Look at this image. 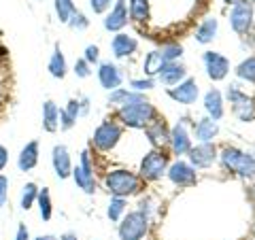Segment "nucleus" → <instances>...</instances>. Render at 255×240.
<instances>
[{"instance_id": "6", "label": "nucleus", "mask_w": 255, "mask_h": 240, "mask_svg": "<svg viewBox=\"0 0 255 240\" xmlns=\"http://www.w3.org/2000/svg\"><path fill=\"white\" fill-rule=\"evenodd\" d=\"M149 234V217L140 211L126 213V217L117 226L119 240H145Z\"/></svg>"}, {"instance_id": "13", "label": "nucleus", "mask_w": 255, "mask_h": 240, "mask_svg": "<svg viewBox=\"0 0 255 240\" xmlns=\"http://www.w3.org/2000/svg\"><path fill=\"white\" fill-rule=\"evenodd\" d=\"M189 164L200 170V168H211L215 162L219 159V151H217V145L215 142H198L196 147L189 149Z\"/></svg>"}, {"instance_id": "37", "label": "nucleus", "mask_w": 255, "mask_h": 240, "mask_svg": "<svg viewBox=\"0 0 255 240\" xmlns=\"http://www.w3.org/2000/svg\"><path fill=\"white\" fill-rule=\"evenodd\" d=\"M153 87H155V79H149V77H145V79H132V81H130V90L138 92V94L149 92V90H153Z\"/></svg>"}, {"instance_id": "28", "label": "nucleus", "mask_w": 255, "mask_h": 240, "mask_svg": "<svg viewBox=\"0 0 255 240\" xmlns=\"http://www.w3.org/2000/svg\"><path fill=\"white\" fill-rule=\"evenodd\" d=\"M128 11H130V19L142 23L149 19V0H128Z\"/></svg>"}, {"instance_id": "29", "label": "nucleus", "mask_w": 255, "mask_h": 240, "mask_svg": "<svg viewBox=\"0 0 255 240\" xmlns=\"http://www.w3.org/2000/svg\"><path fill=\"white\" fill-rule=\"evenodd\" d=\"M36 206H38V215L43 221H49L53 217V204H51V194L47 187L38 189V198H36Z\"/></svg>"}, {"instance_id": "10", "label": "nucleus", "mask_w": 255, "mask_h": 240, "mask_svg": "<svg viewBox=\"0 0 255 240\" xmlns=\"http://www.w3.org/2000/svg\"><path fill=\"white\" fill-rule=\"evenodd\" d=\"M166 94H168V98L174 100L177 105L191 107V105H196L198 96H200V87H198V81H196V79L187 77L185 81H181L179 85L168 87V90H166Z\"/></svg>"}, {"instance_id": "4", "label": "nucleus", "mask_w": 255, "mask_h": 240, "mask_svg": "<svg viewBox=\"0 0 255 240\" xmlns=\"http://www.w3.org/2000/svg\"><path fill=\"white\" fill-rule=\"evenodd\" d=\"M170 166V155L166 149H151L149 153L140 159L138 177L142 181H157L162 179Z\"/></svg>"}, {"instance_id": "5", "label": "nucleus", "mask_w": 255, "mask_h": 240, "mask_svg": "<svg viewBox=\"0 0 255 240\" xmlns=\"http://www.w3.org/2000/svg\"><path fill=\"white\" fill-rule=\"evenodd\" d=\"M226 98H228L230 105H232V113L238 121H243V123L255 121V100L251 96H247V92H243L238 83L228 85Z\"/></svg>"}, {"instance_id": "30", "label": "nucleus", "mask_w": 255, "mask_h": 240, "mask_svg": "<svg viewBox=\"0 0 255 240\" xmlns=\"http://www.w3.org/2000/svg\"><path fill=\"white\" fill-rule=\"evenodd\" d=\"M126 198H115V196H111V200H109V206H107V217L113 221V223H119L124 217H126V213H128V209H126Z\"/></svg>"}, {"instance_id": "40", "label": "nucleus", "mask_w": 255, "mask_h": 240, "mask_svg": "<svg viewBox=\"0 0 255 240\" xmlns=\"http://www.w3.org/2000/svg\"><path fill=\"white\" fill-rule=\"evenodd\" d=\"M75 75L79 77V79H87L92 75V66L87 64L83 58H79L77 62H75Z\"/></svg>"}, {"instance_id": "18", "label": "nucleus", "mask_w": 255, "mask_h": 240, "mask_svg": "<svg viewBox=\"0 0 255 240\" xmlns=\"http://www.w3.org/2000/svg\"><path fill=\"white\" fill-rule=\"evenodd\" d=\"M111 51H113V58L115 60H124V58H130L138 51V41L126 32H117L111 41Z\"/></svg>"}, {"instance_id": "20", "label": "nucleus", "mask_w": 255, "mask_h": 240, "mask_svg": "<svg viewBox=\"0 0 255 240\" xmlns=\"http://www.w3.org/2000/svg\"><path fill=\"white\" fill-rule=\"evenodd\" d=\"M185 79H187V68L183 66L181 62L164 64V68L159 70V75H157V81L162 85H166V90H168V87L179 85L181 81H185Z\"/></svg>"}, {"instance_id": "52", "label": "nucleus", "mask_w": 255, "mask_h": 240, "mask_svg": "<svg viewBox=\"0 0 255 240\" xmlns=\"http://www.w3.org/2000/svg\"><path fill=\"white\" fill-rule=\"evenodd\" d=\"M249 2H251V4H255V0H249Z\"/></svg>"}, {"instance_id": "1", "label": "nucleus", "mask_w": 255, "mask_h": 240, "mask_svg": "<svg viewBox=\"0 0 255 240\" xmlns=\"http://www.w3.org/2000/svg\"><path fill=\"white\" fill-rule=\"evenodd\" d=\"M157 109L151 105V102L138 92H132L128 100L122 107L117 109V117L126 127H132V130H145V127L157 117Z\"/></svg>"}, {"instance_id": "32", "label": "nucleus", "mask_w": 255, "mask_h": 240, "mask_svg": "<svg viewBox=\"0 0 255 240\" xmlns=\"http://www.w3.org/2000/svg\"><path fill=\"white\" fill-rule=\"evenodd\" d=\"M236 77L241 81H247V83H253L255 85V55H249L245 58L241 64L236 66Z\"/></svg>"}, {"instance_id": "2", "label": "nucleus", "mask_w": 255, "mask_h": 240, "mask_svg": "<svg viewBox=\"0 0 255 240\" xmlns=\"http://www.w3.org/2000/svg\"><path fill=\"white\" fill-rule=\"evenodd\" d=\"M105 187L115 198H130V196H136L142 189V179L136 172L128 170V168H115V170L107 172Z\"/></svg>"}, {"instance_id": "8", "label": "nucleus", "mask_w": 255, "mask_h": 240, "mask_svg": "<svg viewBox=\"0 0 255 240\" xmlns=\"http://www.w3.org/2000/svg\"><path fill=\"white\" fill-rule=\"evenodd\" d=\"M73 181L75 185L83 191V194L92 196L98 189V183H96V174H94V164H92V155L90 151H83L81 157H79V164L73 168Z\"/></svg>"}, {"instance_id": "43", "label": "nucleus", "mask_w": 255, "mask_h": 240, "mask_svg": "<svg viewBox=\"0 0 255 240\" xmlns=\"http://www.w3.org/2000/svg\"><path fill=\"white\" fill-rule=\"evenodd\" d=\"M75 123H77L75 119L70 117V115H68L64 109H60V130L68 132V130H73V127H75Z\"/></svg>"}, {"instance_id": "3", "label": "nucleus", "mask_w": 255, "mask_h": 240, "mask_svg": "<svg viewBox=\"0 0 255 240\" xmlns=\"http://www.w3.org/2000/svg\"><path fill=\"white\" fill-rule=\"evenodd\" d=\"M219 162L226 170L238 174L243 179H253L255 177V153L243 151L238 147H223L219 151Z\"/></svg>"}, {"instance_id": "9", "label": "nucleus", "mask_w": 255, "mask_h": 240, "mask_svg": "<svg viewBox=\"0 0 255 240\" xmlns=\"http://www.w3.org/2000/svg\"><path fill=\"white\" fill-rule=\"evenodd\" d=\"M230 26L236 34H249L253 28V4L249 0H241L238 4L232 6L230 11Z\"/></svg>"}, {"instance_id": "27", "label": "nucleus", "mask_w": 255, "mask_h": 240, "mask_svg": "<svg viewBox=\"0 0 255 240\" xmlns=\"http://www.w3.org/2000/svg\"><path fill=\"white\" fill-rule=\"evenodd\" d=\"M164 64L166 62L162 58V53H159V49H153L145 55V60H142V73H145V77L153 79L159 75V70L164 68Z\"/></svg>"}, {"instance_id": "46", "label": "nucleus", "mask_w": 255, "mask_h": 240, "mask_svg": "<svg viewBox=\"0 0 255 240\" xmlns=\"http://www.w3.org/2000/svg\"><path fill=\"white\" fill-rule=\"evenodd\" d=\"M58 240H79V236L75 234V232H66V234H62Z\"/></svg>"}, {"instance_id": "11", "label": "nucleus", "mask_w": 255, "mask_h": 240, "mask_svg": "<svg viewBox=\"0 0 255 240\" xmlns=\"http://www.w3.org/2000/svg\"><path fill=\"white\" fill-rule=\"evenodd\" d=\"M204 70L211 81H223L230 75V60L219 51H204L202 53Z\"/></svg>"}, {"instance_id": "19", "label": "nucleus", "mask_w": 255, "mask_h": 240, "mask_svg": "<svg viewBox=\"0 0 255 240\" xmlns=\"http://www.w3.org/2000/svg\"><path fill=\"white\" fill-rule=\"evenodd\" d=\"M51 164L58 179H68L73 177V162H70V153L66 145H55L51 151Z\"/></svg>"}, {"instance_id": "21", "label": "nucleus", "mask_w": 255, "mask_h": 240, "mask_svg": "<svg viewBox=\"0 0 255 240\" xmlns=\"http://www.w3.org/2000/svg\"><path fill=\"white\" fill-rule=\"evenodd\" d=\"M226 102H223V94L219 90H209L204 94V111H206V117L215 119V121H219V119L226 115Z\"/></svg>"}, {"instance_id": "23", "label": "nucleus", "mask_w": 255, "mask_h": 240, "mask_svg": "<svg viewBox=\"0 0 255 240\" xmlns=\"http://www.w3.org/2000/svg\"><path fill=\"white\" fill-rule=\"evenodd\" d=\"M38 140H30L23 145V149L19 151V155H17V168L21 172H30V170H34L36 164H38Z\"/></svg>"}, {"instance_id": "49", "label": "nucleus", "mask_w": 255, "mask_h": 240, "mask_svg": "<svg viewBox=\"0 0 255 240\" xmlns=\"http://www.w3.org/2000/svg\"><path fill=\"white\" fill-rule=\"evenodd\" d=\"M2 102H4V85L0 83V109H2Z\"/></svg>"}, {"instance_id": "33", "label": "nucleus", "mask_w": 255, "mask_h": 240, "mask_svg": "<svg viewBox=\"0 0 255 240\" xmlns=\"http://www.w3.org/2000/svg\"><path fill=\"white\" fill-rule=\"evenodd\" d=\"M53 9H55V15H58L60 23H68V19L73 17V13L77 11V6L73 0H53Z\"/></svg>"}, {"instance_id": "38", "label": "nucleus", "mask_w": 255, "mask_h": 240, "mask_svg": "<svg viewBox=\"0 0 255 240\" xmlns=\"http://www.w3.org/2000/svg\"><path fill=\"white\" fill-rule=\"evenodd\" d=\"M83 60L90 64V66L98 64V62H100V47H98V45H87L85 51H83Z\"/></svg>"}, {"instance_id": "14", "label": "nucleus", "mask_w": 255, "mask_h": 240, "mask_svg": "<svg viewBox=\"0 0 255 240\" xmlns=\"http://www.w3.org/2000/svg\"><path fill=\"white\" fill-rule=\"evenodd\" d=\"M170 151L172 155H187L189 149L194 147L191 145V136H189V130H187V119H181V121H177L172 127H170Z\"/></svg>"}, {"instance_id": "41", "label": "nucleus", "mask_w": 255, "mask_h": 240, "mask_svg": "<svg viewBox=\"0 0 255 240\" xmlns=\"http://www.w3.org/2000/svg\"><path fill=\"white\" fill-rule=\"evenodd\" d=\"M6 202H9V179L0 174V209H4Z\"/></svg>"}, {"instance_id": "26", "label": "nucleus", "mask_w": 255, "mask_h": 240, "mask_svg": "<svg viewBox=\"0 0 255 240\" xmlns=\"http://www.w3.org/2000/svg\"><path fill=\"white\" fill-rule=\"evenodd\" d=\"M47 70H49V75L53 79H64L68 73V64H66V58H64V53L60 49V45L53 47V53L49 58V64H47Z\"/></svg>"}, {"instance_id": "45", "label": "nucleus", "mask_w": 255, "mask_h": 240, "mask_svg": "<svg viewBox=\"0 0 255 240\" xmlns=\"http://www.w3.org/2000/svg\"><path fill=\"white\" fill-rule=\"evenodd\" d=\"M15 240H32L30 238V230L26 223H19L17 226V234H15Z\"/></svg>"}, {"instance_id": "53", "label": "nucleus", "mask_w": 255, "mask_h": 240, "mask_svg": "<svg viewBox=\"0 0 255 240\" xmlns=\"http://www.w3.org/2000/svg\"><path fill=\"white\" fill-rule=\"evenodd\" d=\"M253 194H255V187H253Z\"/></svg>"}, {"instance_id": "25", "label": "nucleus", "mask_w": 255, "mask_h": 240, "mask_svg": "<svg viewBox=\"0 0 255 240\" xmlns=\"http://www.w3.org/2000/svg\"><path fill=\"white\" fill-rule=\"evenodd\" d=\"M60 127V107L53 100H47L43 105V130L53 134Z\"/></svg>"}, {"instance_id": "31", "label": "nucleus", "mask_w": 255, "mask_h": 240, "mask_svg": "<svg viewBox=\"0 0 255 240\" xmlns=\"http://www.w3.org/2000/svg\"><path fill=\"white\" fill-rule=\"evenodd\" d=\"M38 189L41 187H36V183H26V185L21 187V196H19V206L23 211H30L32 206L36 204V198H38Z\"/></svg>"}, {"instance_id": "24", "label": "nucleus", "mask_w": 255, "mask_h": 240, "mask_svg": "<svg viewBox=\"0 0 255 240\" xmlns=\"http://www.w3.org/2000/svg\"><path fill=\"white\" fill-rule=\"evenodd\" d=\"M217 32H219V19L217 17H206L200 21V26L196 28V43H200V45H209L213 43L215 38H217Z\"/></svg>"}, {"instance_id": "15", "label": "nucleus", "mask_w": 255, "mask_h": 240, "mask_svg": "<svg viewBox=\"0 0 255 240\" xmlns=\"http://www.w3.org/2000/svg\"><path fill=\"white\" fill-rule=\"evenodd\" d=\"M98 83L102 90H107V92H113V90H119L124 83V73H122V68L117 66V64L113 62H102L98 64Z\"/></svg>"}, {"instance_id": "47", "label": "nucleus", "mask_w": 255, "mask_h": 240, "mask_svg": "<svg viewBox=\"0 0 255 240\" xmlns=\"http://www.w3.org/2000/svg\"><path fill=\"white\" fill-rule=\"evenodd\" d=\"M87 111H90V100L81 98V115H87Z\"/></svg>"}, {"instance_id": "42", "label": "nucleus", "mask_w": 255, "mask_h": 240, "mask_svg": "<svg viewBox=\"0 0 255 240\" xmlns=\"http://www.w3.org/2000/svg\"><path fill=\"white\" fill-rule=\"evenodd\" d=\"M111 2H113V0H90V9L96 15H102L111 9Z\"/></svg>"}, {"instance_id": "35", "label": "nucleus", "mask_w": 255, "mask_h": 240, "mask_svg": "<svg viewBox=\"0 0 255 240\" xmlns=\"http://www.w3.org/2000/svg\"><path fill=\"white\" fill-rule=\"evenodd\" d=\"M128 96H130V90H126V87H119V90L109 92V98H107V102H109V107H115V109H119V107H122L124 102L128 100Z\"/></svg>"}, {"instance_id": "39", "label": "nucleus", "mask_w": 255, "mask_h": 240, "mask_svg": "<svg viewBox=\"0 0 255 240\" xmlns=\"http://www.w3.org/2000/svg\"><path fill=\"white\" fill-rule=\"evenodd\" d=\"M64 111H66V113L77 121V119L81 117V98H70L66 102V107H64Z\"/></svg>"}, {"instance_id": "44", "label": "nucleus", "mask_w": 255, "mask_h": 240, "mask_svg": "<svg viewBox=\"0 0 255 240\" xmlns=\"http://www.w3.org/2000/svg\"><path fill=\"white\" fill-rule=\"evenodd\" d=\"M6 166H9V149L4 145H0V174L4 172Z\"/></svg>"}, {"instance_id": "36", "label": "nucleus", "mask_w": 255, "mask_h": 240, "mask_svg": "<svg viewBox=\"0 0 255 240\" xmlns=\"http://www.w3.org/2000/svg\"><path fill=\"white\" fill-rule=\"evenodd\" d=\"M66 26H70V28L77 30V32H83V30L90 28V19H87L81 11H75V13H73V17L68 19Z\"/></svg>"}, {"instance_id": "17", "label": "nucleus", "mask_w": 255, "mask_h": 240, "mask_svg": "<svg viewBox=\"0 0 255 240\" xmlns=\"http://www.w3.org/2000/svg\"><path fill=\"white\" fill-rule=\"evenodd\" d=\"M145 136H147V140L151 142L153 149H164L166 145H168L170 142V130H168V125H166L164 117L157 115L153 121L145 127Z\"/></svg>"}, {"instance_id": "22", "label": "nucleus", "mask_w": 255, "mask_h": 240, "mask_svg": "<svg viewBox=\"0 0 255 240\" xmlns=\"http://www.w3.org/2000/svg\"><path fill=\"white\" fill-rule=\"evenodd\" d=\"M194 134L198 142H215L219 136V123L211 117H202L194 123Z\"/></svg>"}, {"instance_id": "51", "label": "nucleus", "mask_w": 255, "mask_h": 240, "mask_svg": "<svg viewBox=\"0 0 255 240\" xmlns=\"http://www.w3.org/2000/svg\"><path fill=\"white\" fill-rule=\"evenodd\" d=\"M253 236H255V223H253Z\"/></svg>"}, {"instance_id": "16", "label": "nucleus", "mask_w": 255, "mask_h": 240, "mask_svg": "<svg viewBox=\"0 0 255 240\" xmlns=\"http://www.w3.org/2000/svg\"><path fill=\"white\" fill-rule=\"evenodd\" d=\"M128 21H130L128 2H126V0H115L113 9L107 13V17H105V21H102V26H105V30L115 32V34H117V32H122L128 26Z\"/></svg>"}, {"instance_id": "48", "label": "nucleus", "mask_w": 255, "mask_h": 240, "mask_svg": "<svg viewBox=\"0 0 255 240\" xmlns=\"http://www.w3.org/2000/svg\"><path fill=\"white\" fill-rule=\"evenodd\" d=\"M34 240H58V238H55L53 234H41V236H36Z\"/></svg>"}, {"instance_id": "7", "label": "nucleus", "mask_w": 255, "mask_h": 240, "mask_svg": "<svg viewBox=\"0 0 255 240\" xmlns=\"http://www.w3.org/2000/svg\"><path fill=\"white\" fill-rule=\"evenodd\" d=\"M124 136V127L119 125L117 121H111V119H105L98 127L94 130V136H92V145L100 151V153H109L113 151L119 140Z\"/></svg>"}, {"instance_id": "50", "label": "nucleus", "mask_w": 255, "mask_h": 240, "mask_svg": "<svg viewBox=\"0 0 255 240\" xmlns=\"http://www.w3.org/2000/svg\"><path fill=\"white\" fill-rule=\"evenodd\" d=\"M223 2H226V4H230V6H234V4H238V2H241V0H223Z\"/></svg>"}, {"instance_id": "12", "label": "nucleus", "mask_w": 255, "mask_h": 240, "mask_svg": "<svg viewBox=\"0 0 255 240\" xmlns=\"http://www.w3.org/2000/svg\"><path fill=\"white\" fill-rule=\"evenodd\" d=\"M166 174H168L172 185H177V187H191V185H196V181H198L196 168L189 162H185V159L172 162L168 166V170H166Z\"/></svg>"}, {"instance_id": "34", "label": "nucleus", "mask_w": 255, "mask_h": 240, "mask_svg": "<svg viewBox=\"0 0 255 240\" xmlns=\"http://www.w3.org/2000/svg\"><path fill=\"white\" fill-rule=\"evenodd\" d=\"M159 53H162V58H164L166 64L168 62H179L181 55H183V47L179 43H166V45L159 47Z\"/></svg>"}]
</instances>
